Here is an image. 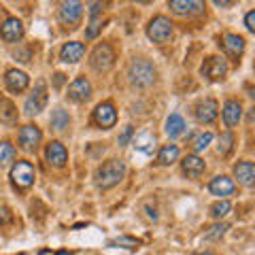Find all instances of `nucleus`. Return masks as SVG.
Here are the masks:
<instances>
[{
    "instance_id": "f257e3e1",
    "label": "nucleus",
    "mask_w": 255,
    "mask_h": 255,
    "mask_svg": "<svg viewBox=\"0 0 255 255\" xmlns=\"http://www.w3.org/2000/svg\"><path fill=\"white\" fill-rule=\"evenodd\" d=\"M130 83L136 87H151L155 81V66L147 58H134L128 68Z\"/></svg>"
},
{
    "instance_id": "f03ea898",
    "label": "nucleus",
    "mask_w": 255,
    "mask_h": 255,
    "mask_svg": "<svg viewBox=\"0 0 255 255\" xmlns=\"http://www.w3.org/2000/svg\"><path fill=\"white\" fill-rule=\"evenodd\" d=\"M124 174H126V164L122 159H109V162H105L96 170V183H98V187L109 189L117 185L124 179Z\"/></svg>"
},
{
    "instance_id": "7ed1b4c3",
    "label": "nucleus",
    "mask_w": 255,
    "mask_h": 255,
    "mask_svg": "<svg viewBox=\"0 0 255 255\" xmlns=\"http://www.w3.org/2000/svg\"><path fill=\"white\" fill-rule=\"evenodd\" d=\"M147 36L157 45H164L170 41L172 36V21L164 15H157L147 23Z\"/></svg>"
},
{
    "instance_id": "20e7f679",
    "label": "nucleus",
    "mask_w": 255,
    "mask_h": 255,
    "mask_svg": "<svg viewBox=\"0 0 255 255\" xmlns=\"http://www.w3.org/2000/svg\"><path fill=\"white\" fill-rule=\"evenodd\" d=\"M113 60H115V53H113V47L109 43H100L98 47L94 49L92 58H90V66L98 73H107V70L113 66Z\"/></svg>"
},
{
    "instance_id": "39448f33",
    "label": "nucleus",
    "mask_w": 255,
    "mask_h": 255,
    "mask_svg": "<svg viewBox=\"0 0 255 255\" xmlns=\"http://www.w3.org/2000/svg\"><path fill=\"white\" fill-rule=\"evenodd\" d=\"M11 181H13V185L19 189L30 187L32 183H34V166L26 162V159L15 162V166L11 168Z\"/></svg>"
},
{
    "instance_id": "423d86ee",
    "label": "nucleus",
    "mask_w": 255,
    "mask_h": 255,
    "mask_svg": "<svg viewBox=\"0 0 255 255\" xmlns=\"http://www.w3.org/2000/svg\"><path fill=\"white\" fill-rule=\"evenodd\" d=\"M45 107H47V85H45V81H36L34 90H32L26 105H23V111H26V115L32 117V115L41 113Z\"/></svg>"
},
{
    "instance_id": "0eeeda50",
    "label": "nucleus",
    "mask_w": 255,
    "mask_h": 255,
    "mask_svg": "<svg viewBox=\"0 0 255 255\" xmlns=\"http://www.w3.org/2000/svg\"><path fill=\"white\" fill-rule=\"evenodd\" d=\"M200 73L206 79H211V81H221V79H226V75H228V62L217 58V55H211V58L204 60Z\"/></svg>"
},
{
    "instance_id": "6e6552de",
    "label": "nucleus",
    "mask_w": 255,
    "mask_h": 255,
    "mask_svg": "<svg viewBox=\"0 0 255 255\" xmlns=\"http://www.w3.org/2000/svg\"><path fill=\"white\" fill-rule=\"evenodd\" d=\"M17 140H19V147L23 151H34L38 147V142L43 140V132L38 130V126L28 124V126H23L21 130H19Z\"/></svg>"
},
{
    "instance_id": "1a4fd4ad",
    "label": "nucleus",
    "mask_w": 255,
    "mask_h": 255,
    "mask_svg": "<svg viewBox=\"0 0 255 255\" xmlns=\"http://www.w3.org/2000/svg\"><path fill=\"white\" fill-rule=\"evenodd\" d=\"M94 122L100 128H105V130L113 128L117 124V111L113 107V102H100L94 111Z\"/></svg>"
},
{
    "instance_id": "9d476101",
    "label": "nucleus",
    "mask_w": 255,
    "mask_h": 255,
    "mask_svg": "<svg viewBox=\"0 0 255 255\" xmlns=\"http://www.w3.org/2000/svg\"><path fill=\"white\" fill-rule=\"evenodd\" d=\"M219 115V105L213 98H204L196 105V119L200 124H213Z\"/></svg>"
},
{
    "instance_id": "9b49d317",
    "label": "nucleus",
    "mask_w": 255,
    "mask_h": 255,
    "mask_svg": "<svg viewBox=\"0 0 255 255\" xmlns=\"http://www.w3.org/2000/svg\"><path fill=\"white\" fill-rule=\"evenodd\" d=\"M221 47L232 60H238L245 51V38L241 34H234V32H228L221 36Z\"/></svg>"
},
{
    "instance_id": "f8f14e48",
    "label": "nucleus",
    "mask_w": 255,
    "mask_h": 255,
    "mask_svg": "<svg viewBox=\"0 0 255 255\" xmlns=\"http://www.w3.org/2000/svg\"><path fill=\"white\" fill-rule=\"evenodd\" d=\"M21 36H23V26H21V21L17 17H9V19H4V23L0 26V38L6 43H17L21 41Z\"/></svg>"
},
{
    "instance_id": "ddd939ff",
    "label": "nucleus",
    "mask_w": 255,
    "mask_h": 255,
    "mask_svg": "<svg viewBox=\"0 0 255 255\" xmlns=\"http://www.w3.org/2000/svg\"><path fill=\"white\" fill-rule=\"evenodd\" d=\"M28 83H30V79H28V75L23 73V70H17V68L6 70V75H4V85H6V90H9V92L19 94V92L26 90Z\"/></svg>"
},
{
    "instance_id": "4468645a",
    "label": "nucleus",
    "mask_w": 255,
    "mask_h": 255,
    "mask_svg": "<svg viewBox=\"0 0 255 255\" xmlns=\"http://www.w3.org/2000/svg\"><path fill=\"white\" fill-rule=\"evenodd\" d=\"M92 96V83L85 77H77L73 83L68 85V98L75 102H85Z\"/></svg>"
},
{
    "instance_id": "2eb2a0df",
    "label": "nucleus",
    "mask_w": 255,
    "mask_h": 255,
    "mask_svg": "<svg viewBox=\"0 0 255 255\" xmlns=\"http://www.w3.org/2000/svg\"><path fill=\"white\" fill-rule=\"evenodd\" d=\"M45 159H47V162H49L51 166H55V168H62V166L66 164V159H68V151H66V147H64L62 142L53 140V142H49V145H47V149H45Z\"/></svg>"
},
{
    "instance_id": "dca6fc26",
    "label": "nucleus",
    "mask_w": 255,
    "mask_h": 255,
    "mask_svg": "<svg viewBox=\"0 0 255 255\" xmlns=\"http://www.w3.org/2000/svg\"><path fill=\"white\" fill-rule=\"evenodd\" d=\"M202 2H194V0H172L168 2V9L174 15H181V17H191V15L202 13Z\"/></svg>"
},
{
    "instance_id": "f3484780",
    "label": "nucleus",
    "mask_w": 255,
    "mask_h": 255,
    "mask_svg": "<svg viewBox=\"0 0 255 255\" xmlns=\"http://www.w3.org/2000/svg\"><path fill=\"white\" fill-rule=\"evenodd\" d=\"M221 113H223V122H226V126L234 128V126H238V122H241V117H243V105L238 100L230 98V100H226Z\"/></svg>"
},
{
    "instance_id": "a211bd4d",
    "label": "nucleus",
    "mask_w": 255,
    "mask_h": 255,
    "mask_svg": "<svg viewBox=\"0 0 255 255\" xmlns=\"http://www.w3.org/2000/svg\"><path fill=\"white\" fill-rule=\"evenodd\" d=\"M83 15V4L81 2H62L60 4V21L62 23H68V26H73L81 19Z\"/></svg>"
},
{
    "instance_id": "6ab92c4d",
    "label": "nucleus",
    "mask_w": 255,
    "mask_h": 255,
    "mask_svg": "<svg viewBox=\"0 0 255 255\" xmlns=\"http://www.w3.org/2000/svg\"><path fill=\"white\" fill-rule=\"evenodd\" d=\"M181 168H183V172H185L187 177H191V179H198V177H200V174L204 172L206 164H204V159H202V157H198L196 153H189V155L183 157Z\"/></svg>"
},
{
    "instance_id": "aec40b11",
    "label": "nucleus",
    "mask_w": 255,
    "mask_h": 255,
    "mask_svg": "<svg viewBox=\"0 0 255 255\" xmlns=\"http://www.w3.org/2000/svg\"><path fill=\"white\" fill-rule=\"evenodd\" d=\"M83 55H85V45L77 43V41H70L60 49V58H62V62H66V64H77Z\"/></svg>"
},
{
    "instance_id": "412c9836",
    "label": "nucleus",
    "mask_w": 255,
    "mask_h": 255,
    "mask_svg": "<svg viewBox=\"0 0 255 255\" xmlns=\"http://www.w3.org/2000/svg\"><path fill=\"white\" fill-rule=\"evenodd\" d=\"M209 189L213 196H232L236 191V185L234 181L226 177V174H221V177H215L211 183H209Z\"/></svg>"
},
{
    "instance_id": "4be33fe9",
    "label": "nucleus",
    "mask_w": 255,
    "mask_h": 255,
    "mask_svg": "<svg viewBox=\"0 0 255 255\" xmlns=\"http://www.w3.org/2000/svg\"><path fill=\"white\" fill-rule=\"evenodd\" d=\"M234 174L238 183H243L245 187H251L253 181H255V168H253V162H249V159H243V162H238L234 166Z\"/></svg>"
},
{
    "instance_id": "5701e85b",
    "label": "nucleus",
    "mask_w": 255,
    "mask_h": 255,
    "mask_svg": "<svg viewBox=\"0 0 255 255\" xmlns=\"http://www.w3.org/2000/svg\"><path fill=\"white\" fill-rule=\"evenodd\" d=\"M183 132H185V119L177 113H172L166 119V134H168L170 138H179Z\"/></svg>"
},
{
    "instance_id": "b1692460",
    "label": "nucleus",
    "mask_w": 255,
    "mask_h": 255,
    "mask_svg": "<svg viewBox=\"0 0 255 255\" xmlns=\"http://www.w3.org/2000/svg\"><path fill=\"white\" fill-rule=\"evenodd\" d=\"M0 122L2 124H15L17 122V109L11 100L0 98Z\"/></svg>"
},
{
    "instance_id": "393cba45",
    "label": "nucleus",
    "mask_w": 255,
    "mask_h": 255,
    "mask_svg": "<svg viewBox=\"0 0 255 255\" xmlns=\"http://www.w3.org/2000/svg\"><path fill=\"white\" fill-rule=\"evenodd\" d=\"M179 159V147L177 145H164L162 149H159L157 153V164L162 166H168L172 162H177Z\"/></svg>"
},
{
    "instance_id": "a878e982",
    "label": "nucleus",
    "mask_w": 255,
    "mask_h": 255,
    "mask_svg": "<svg viewBox=\"0 0 255 255\" xmlns=\"http://www.w3.org/2000/svg\"><path fill=\"white\" fill-rule=\"evenodd\" d=\"M49 124H51L53 130L62 132L64 128H68V124H70V115H68V111H64V109H55L53 113H51Z\"/></svg>"
},
{
    "instance_id": "bb28decb",
    "label": "nucleus",
    "mask_w": 255,
    "mask_h": 255,
    "mask_svg": "<svg viewBox=\"0 0 255 255\" xmlns=\"http://www.w3.org/2000/svg\"><path fill=\"white\" fill-rule=\"evenodd\" d=\"M234 147V134L232 132H223L217 138V153L219 155H228Z\"/></svg>"
},
{
    "instance_id": "cd10ccee",
    "label": "nucleus",
    "mask_w": 255,
    "mask_h": 255,
    "mask_svg": "<svg viewBox=\"0 0 255 255\" xmlns=\"http://www.w3.org/2000/svg\"><path fill=\"white\" fill-rule=\"evenodd\" d=\"M13 157H15V147L9 140H2L0 142V166H6L9 162H13Z\"/></svg>"
},
{
    "instance_id": "c85d7f7f",
    "label": "nucleus",
    "mask_w": 255,
    "mask_h": 255,
    "mask_svg": "<svg viewBox=\"0 0 255 255\" xmlns=\"http://www.w3.org/2000/svg\"><path fill=\"white\" fill-rule=\"evenodd\" d=\"M213 142V134L211 132H200L198 136H194V140H191V147H194V151H202L206 149Z\"/></svg>"
},
{
    "instance_id": "c756f323",
    "label": "nucleus",
    "mask_w": 255,
    "mask_h": 255,
    "mask_svg": "<svg viewBox=\"0 0 255 255\" xmlns=\"http://www.w3.org/2000/svg\"><path fill=\"white\" fill-rule=\"evenodd\" d=\"M230 209H232V204H230L228 200H219V202H215V204L211 206V217H215V219L226 217V215L230 213Z\"/></svg>"
},
{
    "instance_id": "7c9ffc66",
    "label": "nucleus",
    "mask_w": 255,
    "mask_h": 255,
    "mask_svg": "<svg viewBox=\"0 0 255 255\" xmlns=\"http://www.w3.org/2000/svg\"><path fill=\"white\" fill-rule=\"evenodd\" d=\"M102 30V23H100V19H92L90 21V28L85 30V38H96L98 36V32Z\"/></svg>"
},
{
    "instance_id": "2f4dec72",
    "label": "nucleus",
    "mask_w": 255,
    "mask_h": 255,
    "mask_svg": "<svg viewBox=\"0 0 255 255\" xmlns=\"http://www.w3.org/2000/svg\"><path fill=\"white\" fill-rule=\"evenodd\" d=\"M132 134H134V128L132 126H126L124 128V132L119 134V138H117V142H119V147H126L128 142H130V138H132Z\"/></svg>"
},
{
    "instance_id": "473e14b6",
    "label": "nucleus",
    "mask_w": 255,
    "mask_h": 255,
    "mask_svg": "<svg viewBox=\"0 0 255 255\" xmlns=\"http://www.w3.org/2000/svg\"><path fill=\"white\" fill-rule=\"evenodd\" d=\"M109 245H128V249H136L138 241H134V238H128V236H122V238H117V241H111Z\"/></svg>"
},
{
    "instance_id": "72a5a7b5",
    "label": "nucleus",
    "mask_w": 255,
    "mask_h": 255,
    "mask_svg": "<svg viewBox=\"0 0 255 255\" xmlns=\"http://www.w3.org/2000/svg\"><path fill=\"white\" fill-rule=\"evenodd\" d=\"M228 228H230L228 223H221V226H213V228H211V232L206 234V238H219V236H223V232H226Z\"/></svg>"
},
{
    "instance_id": "f704fd0d",
    "label": "nucleus",
    "mask_w": 255,
    "mask_h": 255,
    "mask_svg": "<svg viewBox=\"0 0 255 255\" xmlns=\"http://www.w3.org/2000/svg\"><path fill=\"white\" fill-rule=\"evenodd\" d=\"M87 9H90V17L92 19H98V15L102 13V9H105V4L102 2H90L87 4Z\"/></svg>"
},
{
    "instance_id": "c9c22d12",
    "label": "nucleus",
    "mask_w": 255,
    "mask_h": 255,
    "mask_svg": "<svg viewBox=\"0 0 255 255\" xmlns=\"http://www.w3.org/2000/svg\"><path fill=\"white\" fill-rule=\"evenodd\" d=\"M245 26H247V30H249V32H255V11H249V13H247Z\"/></svg>"
},
{
    "instance_id": "e433bc0d",
    "label": "nucleus",
    "mask_w": 255,
    "mask_h": 255,
    "mask_svg": "<svg viewBox=\"0 0 255 255\" xmlns=\"http://www.w3.org/2000/svg\"><path fill=\"white\" fill-rule=\"evenodd\" d=\"M64 81H66V75H64V73H55L53 75V87H55V90H60V87L64 85Z\"/></svg>"
},
{
    "instance_id": "4c0bfd02",
    "label": "nucleus",
    "mask_w": 255,
    "mask_h": 255,
    "mask_svg": "<svg viewBox=\"0 0 255 255\" xmlns=\"http://www.w3.org/2000/svg\"><path fill=\"white\" fill-rule=\"evenodd\" d=\"M215 4L217 6H234V2H226V0H223V2L221 0H215Z\"/></svg>"
},
{
    "instance_id": "58836bf2",
    "label": "nucleus",
    "mask_w": 255,
    "mask_h": 255,
    "mask_svg": "<svg viewBox=\"0 0 255 255\" xmlns=\"http://www.w3.org/2000/svg\"><path fill=\"white\" fill-rule=\"evenodd\" d=\"M55 255H75V253H70V251H58Z\"/></svg>"
},
{
    "instance_id": "ea45409f",
    "label": "nucleus",
    "mask_w": 255,
    "mask_h": 255,
    "mask_svg": "<svg viewBox=\"0 0 255 255\" xmlns=\"http://www.w3.org/2000/svg\"><path fill=\"white\" fill-rule=\"evenodd\" d=\"M194 255H217V253H213V251H204V253H194Z\"/></svg>"
}]
</instances>
